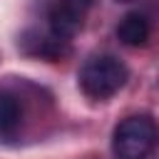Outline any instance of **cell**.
Listing matches in <instances>:
<instances>
[{
    "label": "cell",
    "mask_w": 159,
    "mask_h": 159,
    "mask_svg": "<svg viewBox=\"0 0 159 159\" xmlns=\"http://www.w3.org/2000/svg\"><path fill=\"white\" fill-rule=\"evenodd\" d=\"M117 2H132V0H117Z\"/></svg>",
    "instance_id": "cell-7"
},
{
    "label": "cell",
    "mask_w": 159,
    "mask_h": 159,
    "mask_svg": "<svg viewBox=\"0 0 159 159\" xmlns=\"http://www.w3.org/2000/svg\"><path fill=\"white\" fill-rule=\"evenodd\" d=\"M27 52H30V55H37V57H45V60H50V62H55V60H62V57L70 55V40H62V37H57V35L50 32L47 37H37L35 45L27 47Z\"/></svg>",
    "instance_id": "cell-6"
},
{
    "label": "cell",
    "mask_w": 159,
    "mask_h": 159,
    "mask_svg": "<svg viewBox=\"0 0 159 159\" xmlns=\"http://www.w3.org/2000/svg\"><path fill=\"white\" fill-rule=\"evenodd\" d=\"M77 80H80V89L87 97H92V99H109L112 94H117L127 84L129 70L114 55H94V57H89L82 65Z\"/></svg>",
    "instance_id": "cell-1"
},
{
    "label": "cell",
    "mask_w": 159,
    "mask_h": 159,
    "mask_svg": "<svg viewBox=\"0 0 159 159\" xmlns=\"http://www.w3.org/2000/svg\"><path fill=\"white\" fill-rule=\"evenodd\" d=\"M89 7H92V0H57L47 12L50 32L62 37V40L75 37L80 32Z\"/></svg>",
    "instance_id": "cell-3"
},
{
    "label": "cell",
    "mask_w": 159,
    "mask_h": 159,
    "mask_svg": "<svg viewBox=\"0 0 159 159\" xmlns=\"http://www.w3.org/2000/svg\"><path fill=\"white\" fill-rule=\"evenodd\" d=\"M152 35V22L144 12H127L119 25H117V37L127 47H139L149 40Z\"/></svg>",
    "instance_id": "cell-4"
},
{
    "label": "cell",
    "mask_w": 159,
    "mask_h": 159,
    "mask_svg": "<svg viewBox=\"0 0 159 159\" xmlns=\"http://www.w3.org/2000/svg\"><path fill=\"white\" fill-rule=\"evenodd\" d=\"M159 142V127L149 114H132L114 127L112 152L117 159H147Z\"/></svg>",
    "instance_id": "cell-2"
},
{
    "label": "cell",
    "mask_w": 159,
    "mask_h": 159,
    "mask_svg": "<svg viewBox=\"0 0 159 159\" xmlns=\"http://www.w3.org/2000/svg\"><path fill=\"white\" fill-rule=\"evenodd\" d=\"M22 122V107L15 94L0 92V142H10L17 137Z\"/></svg>",
    "instance_id": "cell-5"
}]
</instances>
